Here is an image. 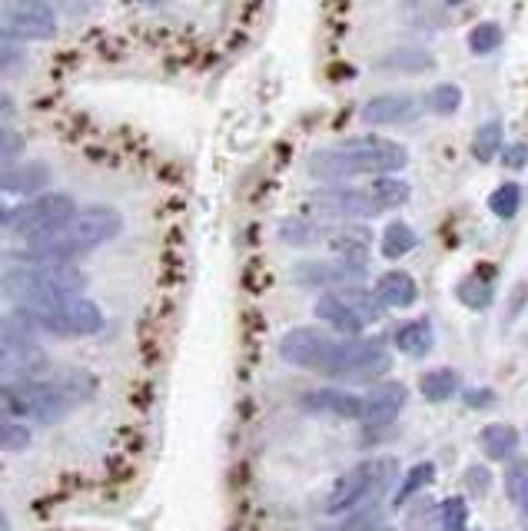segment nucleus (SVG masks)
<instances>
[{
  "label": "nucleus",
  "instance_id": "33",
  "mask_svg": "<svg viewBox=\"0 0 528 531\" xmlns=\"http://www.w3.org/2000/svg\"><path fill=\"white\" fill-rule=\"evenodd\" d=\"M426 103L432 113H439V117H452V113L462 107V90L455 87V83H439V87H432Z\"/></svg>",
  "mask_w": 528,
  "mask_h": 531
},
{
  "label": "nucleus",
  "instance_id": "22",
  "mask_svg": "<svg viewBox=\"0 0 528 531\" xmlns=\"http://www.w3.org/2000/svg\"><path fill=\"white\" fill-rule=\"evenodd\" d=\"M50 183V170L47 166H10V170H0V193H37L40 186Z\"/></svg>",
  "mask_w": 528,
  "mask_h": 531
},
{
  "label": "nucleus",
  "instance_id": "21",
  "mask_svg": "<svg viewBox=\"0 0 528 531\" xmlns=\"http://www.w3.org/2000/svg\"><path fill=\"white\" fill-rule=\"evenodd\" d=\"M432 346H436V332H432L429 319H409V322H402L396 332V349L406 352L409 359L429 356Z\"/></svg>",
  "mask_w": 528,
  "mask_h": 531
},
{
  "label": "nucleus",
  "instance_id": "12",
  "mask_svg": "<svg viewBox=\"0 0 528 531\" xmlns=\"http://www.w3.org/2000/svg\"><path fill=\"white\" fill-rule=\"evenodd\" d=\"M50 359L47 352L34 346L27 339H10L0 332V376H14V379H34L40 372H47Z\"/></svg>",
  "mask_w": 528,
  "mask_h": 531
},
{
  "label": "nucleus",
  "instance_id": "4",
  "mask_svg": "<svg viewBox=\"0 0 528 531\" xmlns=\"http://www.w3.org/2000/svg\"><path fill=\"white\" fill-rule=\"evenodd\" d=\"M93 389L90 376H77L67 382H17L0 385V419H34L54 422L70 405L80 402Z\"/></svg>",
  "mask_w": 528,
  "mask_h": 531
},
{
  "label": "nucleus",
  "instance_id": "16",
  "mask_svg": "<svg viewBox=\"0 0 528 531\" xmlns=\"http://www.w3.org/2000/svg\"><path fill=\"white\" fill-rule=\"evenodd\" d=\"M369 246H372V233L366 226H339L329 233V249H333V256L343 259L352 269H366Z\"/></svg>",
  "mask_w": 528,
  "mask_h": 531
},
{
  "label": "nucleus",
  "instance_id": "3",
  "mask_svg": "<svg viewBox=\"0 0 528 531\" xmlns=\"http://www.w3.org/2000/svg\"><path fill=\"white\" fill-rule=\"evenodd\" d=\"M120 233V213L107 210V206H90V210H77V216L57 233L44 239H34L27 249V259L34 263H70L74 256H84L90 249L103 246L107 239Z\"/></svg>",
  "mask_w": 528,
  "mask_h": 531
},
{
  "label": "nucleus",
  "instance_id": "17",
  "mask_svg": "<svg viewBox=\"0 0 528 531\" xmlns=\"http://www.w3.org/2000/svg\"><path fill=\"white\" fill-rule=\"evenodd\" d=\"M293 276L303 286H346L356 283L362 269L346 266L343 259H313V263H299Z\"/></svg>",
  "mask_w": 528,
  "mask_h": 531
},
{
  "label": "nucleus",
  "instance_id": "11",
  "mask_svg": "<svg viewBox=\"0 0 528 531\" xmlns=\"http://www.w3.org/2000/svg\"><path fill=\"white\" fill-rule=\"evenodd\" d=\"M309 210L323 220H372L379 216V203L372 190H356V186H323L309 196Z\"/></svg>",
  "mask_w": 528,
  "mask_h": 531
},
{
  "label": "nucleus",
  "instance_id": "23",
  "mask_svg": "<svg viewBox=\"0 0 528 531\" xmlns=\"http://www.w3.org/2000/svg\"><path fill=\"white\" fill-rule=\"evenodd\" d=\"M459 385H462V379H459V372L455 369H432V372H426V376L419 379V392H422V399L426 402H449L455 392H459Z\"/></svg>",
  "mask_w": 528,
  "mask_h": 531
},
{
  "label": "nucleus",
  "instance_id": "38",
  "mask_svg": "<svg viewBox=\"0 0 528 531\" xmlns=\"http://www.w3.org/2000/svg\"><path fill=\"white\" fill-rule=\"evenodd\" d=\"M20 153H24V137L17 130L0 127V170H7Z\"/></svg>",
  "mask_w": 528,
  "mask_h": 531
},
{
  "label": "nucleus",
  "instance_id": "39",
  "mask_svg": "<svg viewBox=\"0 0 528 531\" xmlns=\"http://www.w3.org/2000/svg\"><path fill=\"white\" fill-rule=\"evenodd\" d=\"M17 64H24V44H20V40H14V37L0 34V74L14 70Z\"/></svg>",
  "mask_w": 528,
  "mask_h": 531
},
{
  "label": "nucleus",
  "instance_id": "2",
  "mask_svg": "<svg viewBox=\"0 0 528 531\" xmlns=\"http://www.w3.org/2000/svg\"><path fill=\"white\" fill-rule=\"evenodd\" d=\"M103 329V312L93 299L64 296L54 303L24 306L14 316L0 319V332L10 339H27L30 332H50V336H93ZM30 342V339H27Z\"/></svg>",
  "mask_w": 528,
  "mask_h": 531
},
{
  "label": "nucleus",
  "instance_id": "35",
  "mask_svg": "<svg viewBox=\"0 0 528 531\" xmlns=\"http://www.w3.org/2000/svg\"><path fill=\"white\" fill-rule=\"evenodd\" d=\"M502 44V27L492 24V20H485L469 34V50L472 54H492L495 47Z\"/></svg>",
  "mask_w": 528,
  "mask_h": 531
},
{
  "label": "nucleus",
  "instance_id": "24",
  "mask_svg": "<svg viewBox=\"0 0 528 531\" xmlns=\"http://www.w3.org/2000/svg\"><path fill=\"white\" fill-rule=\"evenodd\" d=\"M419 246V236H416V229H412L409 223H402V220H392L386 229H382V256L386 259H402V256H409L412 249Z\"/></svg>",
  "mask_w": 528,
  "mask_h": 531
},
{
  "label": "nucleus",
  "instance_id": "19",
  "mask_svg": "<svg viewBox=\"0 0 528 531\" xmlns=\"http://www.w3.org/2000/svg\"><path fill=\"white\" fill-rule=\"evenodd\" d=\"M316 319H323L326 326H333L339 336H349V339H356L359 332L366 329V322L359 319V312L352 309L339 293H326L323 299H319V303H316Z\"/></svg>",
  "mask_w": 528,
  "mask_h": 531
},
{
  "label": "nucleus",
  "instance_id": "13",
  "mask_svg": "<svg viewBox=\"0 0 528 531\" xmlns=\"http://www.w3.org/2000/svg\"><path fill=\"white\" fill-rule=\"evenodd\" d=\"M416 110H419V100L409 97V93H382V97H372L359 110V117L369 127H399V123L416 117Z\"/></svg>",
  "mask_w": 528,
  "mask_h": 531
},
{
  "label": "nucleus",
  "instance_id": "25",
  "mask_svg": "<svg viewBox=\"0 0 528 531\" xmlns=\"http://www.w3.org/2000/svg\"><path fill=\"white\" fill-rule=\"evenodd\" d=\"M505 495L512 498V505L519 508V515L528 525V458L515 455L509 465H505Z\"/></svg>",
  "mask_w": 528,
  "mask_h": 531
},
{
  "label": "nucleus",
  "instance_id": "1",
  "mask_svg": "<svg viewBox=\"0 0 528 531\" xmlns=\"http://www.w3.org/2000/svg\"><path fill=\"white\" fill-rule=\"evenodd\" d=\"M309 176L323 183H343L356 176H396L409 166V150L386 137H352L309 156Z\"/></svg>",
  "mask_w": 528,
  "mask_h": 531
},
{
  "label": "nucleus",
  "instance_id": "27",
  "mask_svg": "<svg viewBox=\"0 0 528 531\" xmlns=\"http://www.w3.org/2000/svg\"><path fill=\"white\" fill-rule=\"evenodd\" d=\"M389 518L382 512L379 505H369V508H359V512H349L343 522L329 531H386Z\"/></svg>",
  "mask_w": 528,
  "mask_h": 531
},
{
  "label": "nucleus",
  "instance_id": "6",
  "mask_svg": "<svg viewBox=\"0 0 528 531\" xmlns=\"http://www.w3.org/2000/svg\"><path fill=\"white\" fill-rule=\"evenodd\" d=\"M399 462L396 458H366V462L352 465L343 478H336V485L326 495V515H349L359 508L376 505L382 495L389 492V485H396Z\"/></svg>",
  "mask_w": 528,
  "mask_h": 531
},
{
  "label": "nucleus",
  "instance_id": "14",
  "mask_svg": "<svg viewBox=\"0 0 528 531\" xmlns=\"http://www.w3.org/2000/svg\"><path fill=\"white\" fill-rule=\"evenodd\" d=\"M402 405H406V385L386 382V385H379L372 395H366V405H362L359 422L369 425V429H382V425H392L399 419Z\"/></svg>",
  "mask_w": 528,
  "mask_h": 531
},
{
  "label": "nucleus",
  "instance_id": "26",
  "mask_svg": "<svg viewBox=\"0 0 528 531\" xmlns=\"http://www.w3.org/2000/svg\"><path fill=\"white\" fill-rule=\"evenodd\" d=\"M372 196H376V203H379V210L382 213H389V210H399L402 203H409V183L406 180H399V176H379L376 183L369 186Z\"/></svg>",
  "mask_w": 528,
  "mask_h": 531
},
{
  "label": "nucleus",
  "instance_id": "20",
  "mask_svg": "<svg viewBox=\"0 0 528 531\" xmlns=\"http://www.w3.org/2000/svg\"><path fill=\"white\" fill-rule=\"evenodd\" d=\"M519 445H522V435L509 422H492L479 432V449L492 462H512Z\"/></svg>",
  "mask_w": 528,
  "mask_h": 531
},
{
  "label": "nucleus",
  "instance_id": "9",
  "mask_svg": "<svg viewBox=\"0 0 528 531\" xmlns=\"http://www.w3.org/2000/svg\"><path fill=\"white\" fill-rule=\"evenodd\" d=\"M0 34L14 40H50L57 14L47 0H0Z\"/></svg>",
  "mask_w": 528,
  "mask_h": 531
},
{
  "label": "nucleus",
  "instance_id": "41",
  "mask_svg": "<svg viewBox=\"0 0 528 531\" xmlns=\"http://www.w3.org/2000/svg\"><path fill=\"white\" fill-rule=\"evenodd\" d=\"M525 163H528V147H522V143L505 150V166H509V170H522Z\"/></svg>",
  "mask_w": 528,
  "mask_h": 531
},
{
  "label": "nucleus",
  "instance_id": "37",
  "mask_svg": "<svg viewBox=\"0 0 528 531\" xmlns=\"http://www.w3.org/2000/svg\"><path fill=\"white\" fill-rule=\"evenodd\" d=\"M279 233H283V239L286 243H293V246H306V243H313V239L323 233V229H319L316 223H309V220H286L283 223V229H279Z\"/></svg>",
  "mask_w": 528,
  "mask_h": 531
},
{
  "label": "nucleus",
  "instance_id": "36",
  "mask_svg": "<svg viewBox=\"0 0 528 531\" xmlns=\"http://www.w3.org/2000/svg\"><path fill=\"white\" fill-rule=\"evenodd\" d=\"M27 445H30V432H27V425L10 422V419H0V449H7V452H20V449H27Z\"/></svg>",
  "mask_w": 528,
  "mask_h": 531
},
{
  "label": "nucleus",
  "instance_id": "42",
  "mask_svg": "<svg viewBox=\"0 0 528 531\" xmlns=\"http://www.w3.org/2000/svg\"><path fill=\"white\" fill-rule=\"evenodd\" d=\"M495 399V395L489 392V389H475V392H465V402L472 405V409H485Z\"/></svg>",
  "mask_w": 528,
  "mask_h": 531
},
{
  "label": "nucleus",
  "instance_id": "44",
  "mask_svg": "<svg viewBox=\"0 0 528 531\" xmlns=\"http://www.w3.org/2000/svg\"><path fill=\"white\" fill-rule=\"evenodd\" d=\"M0 531H10V525H7V515L0 512Z\"/></svg>",
  "mask_w": 528,
  "mask_h": 531
},
{
  "label": "nucleus",
  "instance_id": "34",
  "mask_svg": "<svg viewBox=\"0 0 528 531\" xmlns=\"http://www.w3.org/2000/svg\"><path fill=\"white\" fill-rule=\"evenodd\" d=\"M459 299L465 306H472V309H485L492 303V283H489V279H482V276L462 279V283H459Z\"/></svg>",
  "mask_w": 528,
  "mask_h": 531
},
{
  "label": "nucleus",
  "instance_id": "8",
  "mask_svg": "<svg viewBox=\"0 0 528 531\" xmlns=\"http://www.w3.org/2000/svg\"><path fill=\"white\" fill-rule=\"evenodd\" d=\"M392 369V352L382 339H339L333 366H329V379H346V382H372L389 376Z\"/></svg>",
  "mask_w": 528,
  "mask_h": 531
},
{
  "label": "nucleus",
  "instance_id": "10",
  "mask_svg": "<svg viewBox=\"0 0 528 531\" xmlns=\"http://www.w3.org/2000/svg\"><path fill=\"white\" fill-rule=\"evenodd\" d=\"M339 339L329 336V332L316 329V326H299L289 329L283 339H279V356H283L289 366L309 369V372H329L333 366Z\"/></svg>",
  "mask_w": 528,
  "mask_h": 531
},
{
  "label": "nucleus",
  "instance_id": "45",
  "mask_svg": "<svg viewBox=\"0 0 528 531\" xmlns=\"http://www.w3.org/2000/svg\"><path fill=\"white\" fill-rule=\"evenodd\" d=\"M445 4H452V7H455V4H462V0H445Z\"/></svg>",
  "mask_w": 528,
  "mask_h": 531
},
{
  "label": "nucleus",
  "instance_id": "30",
  "mask_svg": "<svg viewBox=\"0 0 528 531\" xmlns=\"http://www.w3.org/2000/svg\"><path fill=\"white\" fill-rule=\"evenodd\" d=\"M439 522H442V531H465V528H469V502H465L462 495L442 498Z\"/></svg>",
  "mask_w": 528,
  "mask_h": 531
},
{
  "label": "nucleus",
  "instance_id": "15",
  "mask_svg": "<svg viewBox=\"0 0 528 531\" xmlns=\"http://www.w3.org/2000/svg\"><path fill=\"white\" fill-rule=\"evenodd\" d=\"M303 405H306V412L336 415V419H362V405H366V399L346 389H313L303 395Z\"/></svg>",
  "mask_w": 528,
  "mask_h": 531
},
{
  "label": "nucleus",
  "instance_id": "28",
  "mask_svg": "<svg viewBox=\"0 0 528 531\" xmlns=\"http://www.w3.org/2000/svg\"><path fill=\"white\" fill-rule=\"evenodd\" d=\"M499 150H502V123L499 120L482 123L479 133H475V140H472L475 160L489 163V160H495V153H499Z\"/></svg>",
  "mask_w": 528,
  "mask_h": 531
},
{
  "label": "nucleus",
  "instance_id": "18",
  "mask_svg": "<svg viewBox=\"0 0 528 531\" xmlns=\"http://www.w3.org/2000/svg\"><path fill=\"white\" fill-rule=\"evenodd\" d=\"M376 299L382 309H409L419 303V283L412 279L406 269H389V273L379 276L376 283Z\"/></svg>",
  "mask_w": 528,
  "mask_h": 531
},
{
  "label": "nucleus",
  "instance_id": "31",
  "mask_svg": "<svg viewBox=\"0 0 528 531\" xmlns=\"http://www.w3.org/2000/svg\"><path fill=\"white\" fill-rule=\"evenodd\" d=\"M432 478H436V465H432V462H419L416 468H409L406 478H402V488L396 492V505L409 502L412 495H419L422 488L432 485Z\"/></svg>",
  "mask_w": 528,
  "mask_h": 531
},
{
  "label": "nucleus",
  "instance_id": "40",
  "mask_svg": "<svg viewBox=\"0 0 528 531\" xmlns=\"http://www.w3.org/2000/svg\"><path fill=\"white\" fill-rule=\"evenodd\" d=\"M465 485H469V495L472 498L489 495V485H492L489 468H485V465H469V468H465Z\"/></svg>",
  "mask_w": 528,
  "mask_h": 531
},
{
  "label": "nucleus",
  "instance_id": "32",
  "mask_svg": "<svg viewBox=\"0 0 528 531\" xmlns=\"http://www.w3.org/2000/svg\"><path fill=\"white\" fill-rule=\"evenodd\" d=\"M379 67L409 70V74H416V70H429L432 67V57L426 54V50H392L389 57L379 60Z\"/></svg>",
  "mask_w": 528,
  "mask_h": 531
},
{
  "label": "nucleus",
  "instance_id": "5",
  "mask_svg": "<svg viewBox=\"0 0 528 531\" xmlns=\"http://www.w3.org/2000/svg\"><path fill=\"white\" fill-rule=\"evenodd\" d=\"M87 286V276L74 263H34L0 273V299L20 306L54 303L64 296H80Z\"/></svg>",
  "mask_w": 528,
  "mask_h": 531
},
{
  "label": "nucleus",
  "instance_id": "43",
  "mask_svg": "<svg viewBox=\"0 0 528 531\" xmlns=\"http://www.w3.org/2000/svg\"><path fill=\"white\" fill-rule=\"evenodd\" d=\"M7 117H14V100L0 93V120H7Z\"/></svg>",
  "mask_w": 528,
  "mask_h": 531
},
{
  "label": "nucleus",
  "instance_id": "7",
  "mask_svg": "<svg viewBox=\"0 0 528 531\" xmlns=\"http://www.w3.org/2000/svg\"><path fill=\"white\" fill-rule=\"evenodd\" d=\"M74 216H77V203L70 193H40L34 200L20 203L17 210H7L4 226L10 233L24 236L27 243H34V239L57 233V229L67 226Z\"/></svg>",
  "mask_w": 528,
  "mask_h": 531
},
{
  "label": "nucleus",
  "instance_id": "29",
  "mask_svg": "<svg viewBox=\"0 0 528 531\" xmlns=\"http://www.w3.org/2000/svg\"><path fill=\"white\" fill-rule=\"evenodd\" d=\"M522 206V186L519 183H502L495 186V193L489 196V210L499 216V220H512Z\"/></svg>",
  "mask_w": 528,
  "mask_h": 531
}]
</instances>
